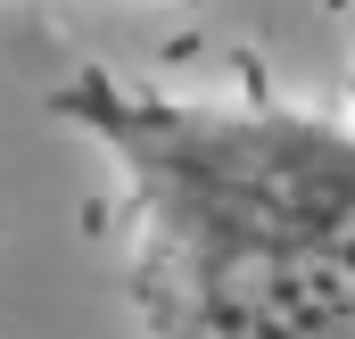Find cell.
Wrapping results in <instances>:
<instances>
[{
	"label": "cell",
	"instance_id": "6da1fadb",
	"mask_svg": "<svg viewBox=\"0 0 355 339\" xmlns=\"http://www.w3.org/2000/svg\"><path fill=\"white\" fill-rule=\"evenodd\" d=\"M50 108L124 182L149 339H355V124L166 99L99 67Z\"/></svg>",
	"mask_w": 355,
	"mask_h": 339
}]
</instances>
